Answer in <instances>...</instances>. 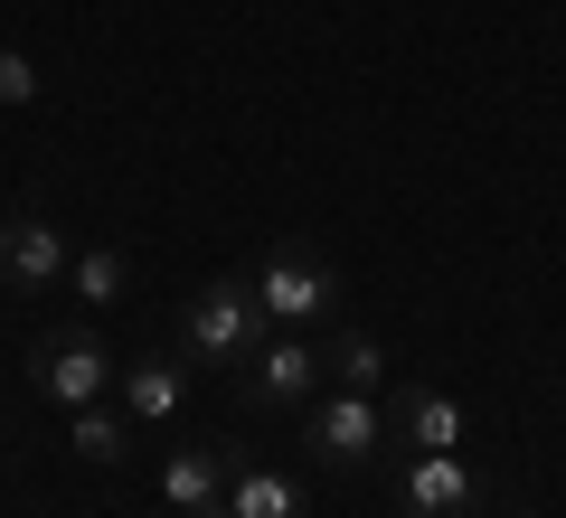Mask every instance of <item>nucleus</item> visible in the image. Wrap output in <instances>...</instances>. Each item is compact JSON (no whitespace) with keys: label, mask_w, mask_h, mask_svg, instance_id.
<instances>
[{"label":"nucleus","mask_w":566,"mask_h":518,"mask_svg":"<svg viewBox=\"0 0 566 518\" xmlns=\"http://www.w3.org/2000/svg\"><path fill=\"white\" fill-rule=\"evenodd\" d=\"M245 283H255V302H264V320H274V330H303V320H331V311L349 302L340 264H331V255H312V245H293V236H283V245H274V255H264Z\"/></svg>","instance_id":"f257e3e1"},{"label":"nucleus","mask_w":566,"mask_h":518,"mask_svg":"<svg viewBox=\"0 0 566 518\" xmlns=\"http://www.w3.org/2000/svg\"><path fill=\"white\" fill-rule=\"evenodd\" d=\"M255 349H264V302H255V283H208V293H189V311H180V359L245 368Z\"/></svg>","instance_id":"f03ea898"},{"label":"nucleus","mask_w":566,"mask_h":518,"mask_svg":"<svg viewBox=\"0 0 566 518\" xmlns=\"http://www.w3.org/2000/svg\"><path fill=\"white\" fill-rule=\"evenodd\" d=\"M29 387H39L57 415H76V405H104V387H123V368H114V349L76 320V330L29 339Z\"/></svg>","instance_id":"7ed1b4c3"},{"label":"nucleus","mask_w":566,"mask_h":518,"mask_svg":"<svg viewBox=\"0 0 566 518\" xmlns=\"http://www.w3.org/2000/svg\"><path fill=\"white\" fill-rule=\"evenodd\" d=\"M397 518H482V472L463 453H406Z\"/></svg>","instance_id":"20e7f679"},{"label":"nucleus","mask_w":566,"mask_h":518,"mask_svg":"<svg viewBox=\"0 0 566 518\" xmlns=\"http://www.w3.org/2000/svg\"><path fill=\"white\" fill-rule=\"evenodd\" d=\"M303 443H312V462H331V472H359V462H378L387 453V415L368 397H322L312 405V424H303Z\"/></svg>","instance_id":"39448f33"},{"label":"nucleus","mask_w":566,"mask_h":518,"mask_svg":"<svg viewBox=\"0 0 566 518\" xmlns=\"http://www.w3.org/2000/svg\"><path fill=\"white\" fill-rule=\"evenodd\" d=\"M66 264H76V245H66L48 218H10L0 226V293H57Z\"/></svg>","instance_id":"423d86ee"},{"label":"nucleus","mask_w":566,"mask_h":518,"mask_svg":"<svg viewBox=\"0 0 566 518\" xmlns=\"http://www.w3.org/2000/svg\"><path fill=\"white\" fill-rule=\"evenodd\" d=\"M312 387H322V349L312 339H264L255 359H245V405H303Z\"/></svg>","instance_id":"0eeeda50"},{"label":"nucleus","mask_w":566,"mask_h":518,"mask_svg":"<svg viewBox=\"0 0 566 518\" xmlns=\"http://www.w3.org/2000/svg\"><path fill=\"white\" fill-rule=\"evenodd\" d=\"M387 443H406V453H463V405L434 397V387H397V405H387Z\"/></svg>","instance_id":"6e6552de"},{"label":"nucleus","mask_w":566,"mask_h":518,"mask_svg":"<svg viewBox=\"0 0 566 518\" xmlns=\"http://www.w3.org/2000/svg\"><path fill=\"white\" fill-rule=\"evenodd\" d=\"M227 518H303V480L274 462H227Z\"/></svg>","instance_id":"1a4fd4ad"},{"label":"nucleus","mask_w":566,"mask_h":518,"mask_svg":"<svg viewBox=\"0 0 566 518\" xmlns=\"http://www.w3.org/2000/svg\"><path fill=\"white\" fill-rule=\"evenodd\" d=\"M180 387H189V359H180V349H170V359L123 368V415H133V424H170V415H180Z\"/></svg>","instance_id":"9d476101"},{"label":"nucleus","mask_w":566,"mask_h":518,"mask_svg":"<svg viewBox=\"0 0 566 518\" xmlns=\"http://www.w3.org/2000/svg\"><path fill=\"white\" fill-rule=\"evenodd\" d=\"M161 490H170V509H208V499H227V453L180 443V453L161 462Z\"/></svg>","instance_id":"9b49d317"},{"label":"nucleus","mask_w":566,"mask_h":518,"mask_svg":"<svg viewBox=\"0 0 566 518\" xmlns=\"http://www.w3.org/2000/svg\"><path fill=\"white\" fill-rule=\"evenodd\" d=\"M66 293H76L85 311H114V302L133 293V255H123V245H85V255L66 264Z\"/></svg>","instance_id":"f8f14e48"},{"label":"nucleus","mask_w":566,"mask_h":518,"mask_svg":"<svg viewBox=\"0 0 566 518\" xmlns=\"http://www.w3.org/2000/svg\"><path fill=\"white\" fill-rule=\"evenodd\" d=\"M66 443H76V462H123L133 453V415L123 405H76L66 415Z\"/></svg>","instance_id":"ddd939ff"},{"label":"nucleus","mask_w":566,"mask_h":518,"mask_svg":"<svg viewBox=\"0 0 566 518\" xmlns=\"http://www.w3.org/2000/svg\"><path fill=\"white\" fill-rule=\"evenodd\" d=\"M322 368H331V378L349 387V397H368V387L387 378V349H378V339H368V330H340V339H331V349H322Z\"/></svg>","instance_id":"4468645a"},{"label":"nucleus","mask_w":566,"mask_h":518,"mask_svg":"<svg viewBox=\"0 0 566 518\" xmlns=\"http://www.w3.org/2000/svg\"><path fill=\"white\" fill-rule=\"evenodd\" d=\"M29 95H39V66L20 47H0V104H29Z\"/></svg>","instance_id":"2eb2a0df"},{"label":"nucleus","mask_w":566,"mask_h":518,"mask_svg":"<svg viewBox=\"0 0 566 518\" xmlns=\"http://www.w3.org/2000/svg\"><path fill=\"white\" fill-rule=\"evenodd\" d=\"M180 518H227V499H208V509H180Z\"/></svg>","instance_id":"dca6fc26"}]
</instances>
